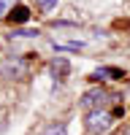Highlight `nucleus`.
Segmentation results:
<instances>
[{
	"label": "nucleus",
	"instance_id": "f257e3e1",
	"mask_svg": "<svg viewBox=\"0 0 130 135\" xmlns=\"http://www.w3.org/2000/svg\"><path fill=\"white\" fill-rule=\"evenodd\" d=\"M111 122H114V116L108 111H90L87 114V132L90 135H103L111 127Z\"/></svg>",
	"mask_w": 130,
	"mask_h": 135
},
{
	"label": "nucleus",
	"instance_id": "7ed1b4c3",
	"mask_svg": "<svg viewBox=\"0 0 130 135\" xmlns=\"http://www.w3.org/2000/svg\"><path fill=\"white\" fill-rule=\"evenodd\" d=\"M68 73H71V62L65 57H54L52 60V78H54V81H65Z\"/></svg>",
	"mask_w": 130,
	"mask_h": 135
},
{
	"label": "nucleus",
	"instance_id": "39448f33",
	"mask_svg": "<svg viewBox=\"0 0 130 135\" xmlns=\"http://www.w3.org/2000/svg\"><path fill=\"white\" fill-rule=\"evenodd\" d=\"M92 78H122V70L119 68H98Z\"/></svg>",
	"mask_w": 130,
	"mask_h": 135
},
{
	"label": "nucleus",
	"instance_id": "0eeeda50",
	"mask_svg": "<svg viewBox=\"0 0 130 135\" xmlns=\"http://www.w3.org/2000/svg\"><path fill=\"white\" fill-rule=\"evenodd\" d=\"M16 3H19V0H0V19H6L11 11L16 8Z\"/></svg>",
	"mask_w": 130,
	"mask_h": 135
},
{
	"label": "nucleus",
	"instance_id": "6e6552de",
	"mask_svg": "<svg viewBox=\"0 0 130 135\" xmlns=\"http://www.w3.org/2000/svg\"><path fill=\"white\" fill-rule=\"evenodd\" d=\"M41 135H68V127L65 124H49Z\"/></svg>",
	"mask_w": 130,
	"mask_h": 135
},
{
	"label": "nucleus",
	"instance_id": "423d86ee",
	"mask_svg": "<svg viewBox=\"0 0 130 135\" xmlns=\"http://www.w3.org/2000/svg\"><path fill=\"white\" fill-rule=\"evenodd\" d=\"M3 73H14V76H22V73H25V65H22L19 60H8V62L3 65Z\"/></svg>",
	"mask_w": 130,
	"mask_h": 135
},
{
	"label": "nucleus",
	"instance_id": "9d476101",
	"mask_svg": "<svg viewBox=\"0 0 130 135\" xmlns=\"http://www.w3.org/2000/svg\"><path fill=\"white\" fill-rule=\"evenodd\" d=\"M38 6L49 11V8H54V6H57V0H38Z\"/></svg>",
	"mask_w": 130,
	"mask_h": 135
},
{
	"label": "nucleus",
	"instance_id": "1a4fd4ad",
	"mask_svg": "<svg viewBox=\"0 0 130 135\" xmlns=\"http://www.w3.org/2000/svg\"><path fill=\"white\" fill-rule=\"evenodd\" d=\"M38 30H14L11 32V38H35Z\"/></svg>",
	"mask_w": 130,
	"mask_h": 135
},
{
	"label": "nucleus",
	"instance_id": "f03ea898",
	"mask_svg": "<svg viewBox=\"0 0 130 135\" xmlns=\"http://www.w3.org/2000/svg\"><path fill=\"white\" fill-rule=\"evenodd\" d=\"M108 100H111V95L106 89H90V92L81 95V105L87 111H100V105H106Z\"/></svg>",
	"mask_w": 130,
	"mask_h": 135
},
{
	"label": "nucleus",
	"instance_id": "20e7f679",
	"mask_svg": "<svg viewBox=\"0 0 130 135\" xmlns=\"http://www.w3.org/2000/svg\"><path fill=\"white\" fill-rule=\"evenodd\" d=\"M8 19H11V22H16V25H25V22L30 19V11H27L25 6H16V8L8 14Z\"/></svg>",
	"mask_w": 130,
	"mask_h": 135
}]
</instances>
